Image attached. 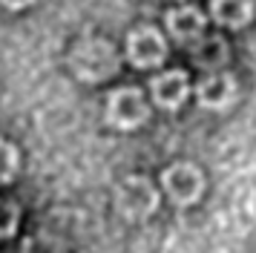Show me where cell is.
Masks as SVG:
<instances>
[{"label": "cell", "instance_id": "1", "mask_svg": "<svg viewBox=\"0 0 256 253\" xmlns=\"http://www.w3.org/2000/svg\"><path fill=\"white\" fill-rule=\"evenodd\" d=\"M66 64H70L72 75L78 80L101 84V80H110L118 72V52L104 38H86L78 46H72Z\"/></svg>", "mask_w": 256, "mask_h": 253}, {"label": "cell", "instance_id": "2", "mask_svg": "<svg viewBox=\"0 0 256 253\" xmlns=\"http://www.w3.org/2000/svg\"><path fill=\"white\" fill-rule=\"evenodd\" d=\"M116 210L127 222H144L158 210V187L147 176H127L116 187Z\"/></svg>", "mask_w": 256, "mask_h": 253}, {"label": "cell", "instance_id": "3", "mask_svg": "<svg viewBox=\"0 0 256 253\" xmlns=\"http://www.w3.org/2000/svg\"><path fill=\"white\" fill-rule=\"evenodd\" d=\"M147 118H150V104L141 90L121 86L106 95V124L112 130L130 132V130H138L141 124H147Z\"/></svg>", "mask_w": 256, "mask_h": 253}, {"label": "cell", "instance_id": "4", "mask_svg": "<svg viewBox=\"0 0 256 253\" xmlns=\"http://www.w3.org/2000/svg\"><path fill=\"white\" fill-rule=\"evenodd\" d=\"M162 190L176 207L196 204L204 193V176L190 161H176L162 172Z\"/></svg>", "mask_w": 256, "mask_h": 253}, {"label": "cell", "instance_id": "5", "mask_svg": "<svg viewBox=\"0 0 256 253\" xmlns=\"http://www.w3.org/2000/svg\"><path fill=\"white\" fill-rule=\"evenodd\" d=\"M127 58L136 69H156L167 58V40L158 29L138 26L127 34Z\"/></svg>", "mask_w": 256, "mask_h": 253}, {"label": "cell", "instance_id": "6", "mask_svg": "<svg viewBox=\"0 0 256 253\" xmlns=\"http://www.w3.org/2000/svg\"><path fill=\"white\" fill-rule=\"evenodd\" d=\"M239 98V84L230 72H213L210 78H204L196 86V101L202 110H228L233 106V101Z\"/></svg>", "mask_w": 256, "mask_h": 253}, {"label": "cell", "instance_id": "7", "mask_svg": "<svg viewBox=\"0 0 256 253\" xmlns=\"http://www.w3.org/2000/svg\"><path fill=\"white\" fill-rule=\"evenodd\" d=\"M187 72L182 69H167L162 75L150 80V95L152 104H158L162 110H178L190 95V84H187Z\"/></svg>", "mask_w": 256, "mask_h": 253}, {"label": "cell", "instance_id": "8", "mask_svg": "<svg viewBox=\"0 0 256 253\" xmlns=\"http://www.w3.org/2000/svg\"><path fill=\"white\" fill-rule=\"evenodd\" d=\"M167 32L173 34L178 44L193 46L198 40H204V26H208V18L196 9V6H176V9L167 12Z\"/></svg>", "mask_w": 256, "mask_h": 253}, {"label": "cell", "instance_id": "9", "mask_svg": "<svg viewBox=\"0 0 256 253\" xmlns=\"http://www.w3.org/2000/svg\"><path fill=\"white\" fill-rule=\"evenodd\" d=\"M254 9H256L254 3H244V0H213L210 3V18L224 29H242L244 23H250Z\"/></svg>", "mask_w": 256, "mask_h": 253}, {"label": "cell", "instance_id": "10", "mask_svg": "<svg viewBox=\"0 0 256 253\" xmlns=\"http://www.w3.org/2000/svg\"><path fill=\"white\" fill-rule=\"evenodd\" d=\"M193 60L204 69H219L228 60V44L222 38H204L193 46Z\"/></svg>", "mask_w": 256, "mask_h": 253}, {"label": "cell", "instance_id": "11", "mask_svg": "<svg viewBox=\"0 0 256 253\" xmlns=\"http://www.w3.org/2000/svg\"><path fill=\"white\" fill-rule=\"evenodd\" d=\"M18 170H20V152H18V147L12 141L0 138V187L12 184Z\"/></svg>", "mask_w": 256, "mask_h": 253}, {"label": "cell", "instance_id": "12", "mask_svg": "<svg viewBox=\"0 0 256 253\" xmlns=\"http://www.w3.org/2000/svg\"><path fill=\"white\" fill-rule=\"evenodd\" d=\"M18 222H20V207L9 198H0V239H12L18 233Z\"/></svg>", "mask_w": 256, "mask_h": 253}, {"label": "cell", "instance_id": "13", "mask_svg": "<svg viewBox=\"0 0 256 253\" xmlns=\"http://www.w3.org/2000/svg\"><path fill=\"white\" fill-rule=\"evenodd\" d=\"M20 253H64V250L46 236H26Z\"/></svg>", "mask_w": 256, "mask_h": 253}]
</instances>
